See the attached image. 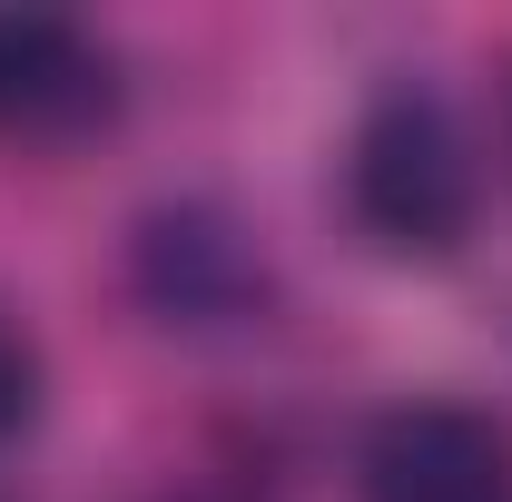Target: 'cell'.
Wrapping results in <instances>:
<instances>
[{"label": "cell", "instance_id": "obj_4", "mask_svg": "<svg viewBox=\"0 0 512 502\" xmlns=\"http://www.w3.org/2000/svg\"><path fill=\"white\" fill-rule=\"evenodd\" d=\"M138 286H148V306L168 315V325H197V315L247 306L256 266H247V247L227 227H207L197 207H178V217H148L138 227Z\"/></svg>", "mask_w": 512, "mask_h": 502}, {"label": "cell", "instance_id": "obj_1", "mask_svg": "<svg viewBox=\"0 0 512 502\" xmlns=\"http://www.w3.org/2000/svg\"><path fill=\"white\" fill-rule=\"evenodd\" d=\"M345 207L384 256H453L483 217L473 138L434 89H384L345 138Z\"/></svg>", "mask_w": 512, "mask_h": 502}, {"label": "cell", "instance_id": "obj_3", "mask_svg": "<svg viewBox=\"0 0 512 502\" xmlns=\"http://www.w3.org/2000/svg\"><path fill=\"white\" fill-rule=\"evenodd\" d=\"M119 79L109 50L60 20V10H0V138L20 148H79L89 128H109Z\"/></svg>", "mask_w": 512, "mask_h": 502}, {"label": "cell", "instance_id": "obj_5", "mask_svg": "<svg viewBox=\"0 0 512 502\" xmlns=\"http://www.w3.org/2000/svg\"><path fill=\"white\" fill-rule=\"evenodd\" d=\"M30 404H40V355H30V335H20V315L0 306V443L30 424Z\"/></svg>", "mask_w": 512, "mask_h": 502}, {"label": "cell", "instance_id": "obj_2", "mask_svg": "<svg viewBox=\"0 0 512 502\" xmlns=\"http://www.w3.org/2000/svg\"><path fill=\"white\" fill-rule=\"evenodd\" d=\"M365 502H512V424L463 394L384 404L355 453Z\"/></svg>", "mask_w": 512, "mask_h": 502}]
</instances>
